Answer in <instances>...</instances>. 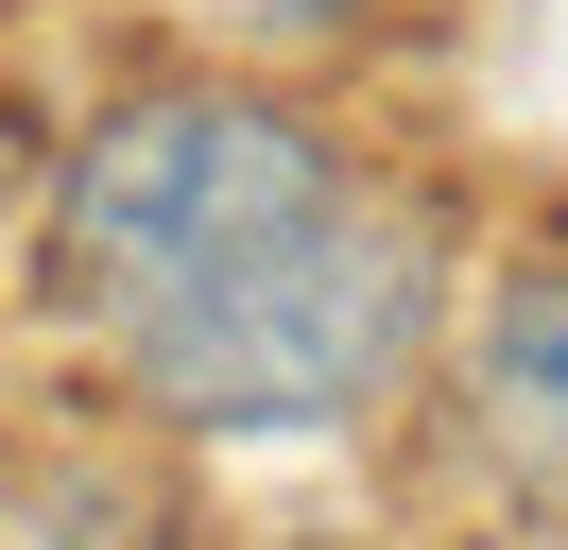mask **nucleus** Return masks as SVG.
Returning <instances> with one entry per match:
<instances>
[{"instance_id": "f257e3e1", "label": "nucleus", "mask_w": 568, "mask_h": 550, "mask_svg": "<svg viewBox=\"0 0 568 550\" xmlns=\"http://www.w3.org/2000/svg\"><path fill=\"white\" fill-rule=\"evenodd\" d=\"M70 309L173 430H345L430 361L448 241L276 86H139L52 190Z\"/></svg>"}, {"instance_id": "f03ea898", "label": "nucleus", "mask_w": 568, "mask_h": 550, "mask_svg": "<svg viewBox=\"0 0 568 550\" xmlns=\"http://www.w3.org/2000/svg\"><path fill=\"white\" fill-rule=\"evenodd\" d=\"M448 378H465V447L499 481H534V499H568V241L499 258V293L465 309Z\"/></svg>"}, {"instance_id": "7ed1b4c3", "label": "nucleus", "mask_w": 568, "mask_h": 550, "mask_svg": "<svg viewBox=\"0 0 568 550\" xmlns=\"http://www.w3.org/2000/svg\"><path fill=\"white\" fill-rule=\"evenodd\" d=\"M224 18H258V34H362V0H224Z\"/></svg>"}]
</instances>
